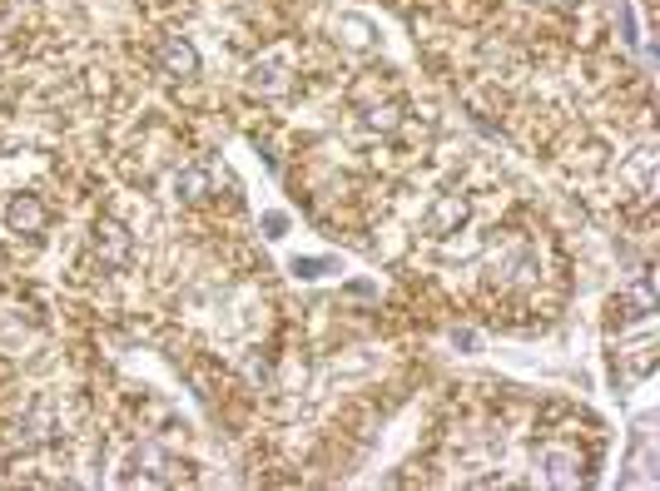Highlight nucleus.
<instances>
[{
	"mask_svg": "<svg viewBox=\"0 0 660 491\" xmlns=\"http://www.w3.org/2000/svg\"><path fill=\"white\" fill-rule=\"evenodd\" d=\"M462 224H467V194H457V189L437 194L427 204V214H422V234L427 239H452Z\"/></svg>",
	"mask_w": 660,
	"mask_h": 491,
	"instance_id": "obj_1",
	"label": "nucleus"
},
{
	"mask_svg": "<svg viewBox=\"0 0 660 491\" xmlns=\"http://www.w3.org/2000/svg\"><path fill=\"white\" fill-rule=\"evenodd\" d=\"M651 313H656V278H651V273H641L626 293H616V298H611V323H621V328L646 323Z\"/></svg>",
	"mask_w": 660,
	"mask_h": 491,
	"instance_id": "obj_2",
	"label": "nucleus"
},
{
	"mask_svg": "<svg viewBox=\"0 0 660 491\" xmlns=\"http://www.w3.org/2000/svg\"><path fill=\"white\" fill-rule=\"evenodd\" d=\"M536 467H541V482H551V487H581L586 482V462H581V452L576 447H541L536 452Z\"/></svg>",
	"mask_w": 660,
	"mask_h": 491,
	"instance_id": "obj_3",
	"label": "nucleus"
},
{
	"mask_svg": "<svg viewBox=\"0 0 660 491\" xmlns=\"http://www.w3.org/2000/svg\"><path fill=\"white\" fill-rule=\"evenodd\" d=\"M224 184H229V174H224L219 164H184V169L174 174V194H179L184 204H204V199H214Z\"/></svg>",
	"mask_w": 660,
	"mask_h": 491,
	"instance_id": "obj_4",
	"label": "nucleus"
},
{
	"mask_svg": "<svg viewBox=\"0 0 660 491\" xmlns=\"http://www.w3.org/2000/svg\"><path fill=\"white\" fill-rule=\"evenodd\" d=\"M130 258H134L130 229L115 224V219H100L95 224V263L110 268V273H120V268H130Z\"/></svg>",
	"mask_w": 660,
	"mask_h": 491,
	"instance_id": "obj_5",
	"label": "nucleus"
},
{
	"mask_svg": "<svg viewBox=\"0 0 660 491\" xmlns=\"http://www.w3.org/2000/svg\"><path fill=\"white\" fill-rule=\"evenodd\" d=\"M45 224H50V214H45V204H40L35 194H15V199L5 204V229H10L15 239H40Z\"/></svg>",
	"mask_w": 660,
	"mask_h": 491,
	"instance_id": "obj_6",
	"label": "nucleus"
},
{
	"mask_svg": "<svg viewBox=\"0 0 660 491\" xmlns=\"http://www.w3.org/2000/svg\"><path fill=\"white\" fill-rule=\"evenodd\" d=\"M159 70L169 80H194L199 75V50L184 40V35H164L159 40Z\"/></svg>",
	"mask_w": 660,
	"mask_h": 491,
	"instance_id": "obj_7",
	"label": "nucleus"
},
{
	"mask_svg": "<svg viewBox=\"0 0 660 491\" xmlns=\"http://www.w3.org/2000/svg\"><path fill=\"white\" fill-rule=\"evenodd\" d=\"M621 174H626V184H631V199H636V204H646V199L656 194V149L646 144V149H641V154H636Z\"/></svg>",
	"mask_w": 660,
	"mask_h": 491,
	"instance_id": "obj_8",
	"label": "nucleus"
},
{
	"mask_svg": "<svg viewBox=\"0 0 660 491\" xmlns=\"http://www.w3.org/2000/svg\"><path fill=\"white\" fill-rule=\"evenodd\" d=\"M60 427H55V407L50 402H30V412L20 417V437L25 442H50Z\"/></svg>",
	"mask_w": 660,
	"mask_h": 491,
	"instance_id": "obj_9",
	"label": "nucleus"
},
{
	"mask_svg": "<svg viewBox=\"0 0 660 491\" xmlns=\"http://www.w3.org/2000/svg\"><path fill=\"white\" fill-rule=\"evenodd\" d=\"M288 85V75H283V60L278 55H268L254 65V75H249V90H259V95H278Z\"/></svg>",
	"mask_w": 660,
	"mask_h": 491,
	"instance_id": "obj_10",
	"label": "nucleus"
},
{
	"mask_svg": "<svg viewBox=\"0 0 660 491\" xmlns=\"http://www.w3.org/2000/svg\"><path fill=\"white\" fill-rule=\"evenodd\" d=\"M338 35H343V45H353V50H373V45H378V30H373V20H363V15H343V20H338Z\"/></svg>",
	"mask_w": 660,
	"mask_h": 491,
	"instance_id": "obj_11",
	"label": "nucleus"
},
{
	"mask_svg": "<svg viewBox=\"0 0 660 491\" xmlns=\"http://www.w3.org/2000/svg\"><path fill=\"white\" fill-rule=\"evenodd\" d=\"M363 124L373 129V134H393V129H402V110L397 105H363Z\"/></svg>",
	"mask_w": 660,
	"mask_h": 491,
	"instance_id": "obj_12",
	"label": "nucleus"
},
{
	"mask_svg": "<svg viewBox=\"0 0 660 491\" xmlns=\"http://www.w3.org/2000/svg\"><path fill=\"white\" fill-rule=\"evenodd\" d=\"M338 263L333 258H293V273L298 278H323V273H333Z\"/></svg>",
	"mask_w": 660,
	"mask_h": 491,
	"instance_id": "obj_13",
	"label": "nucleus"
},
{
	"mask_svg": "<svg viewBox=\"0 0 660 491\" xmlns=\"http://www.w3.org/2000/svg\"><path fill=\"white\" fill-rule=\"evenodd\" d=\"M264 234L268 239H283V234H288V219H283V214H264Z\"/></svg>",
	"mask_w": 660,
	"mask_h": 491,
	"instance_id": "obj_14",
	"label": "nucleus"
}]
</instances>
